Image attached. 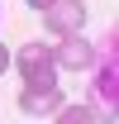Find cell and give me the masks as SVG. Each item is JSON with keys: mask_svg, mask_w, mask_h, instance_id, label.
I'll use <instances>...</instances> for the list:
<instances>
[{"mask_svg": "<svg viewBox=\"0 0 119 124\" xmlns=\"http://www.w3.org/2000/svg\"><path fill=\"white\" fill-rule=\"evenodd\" d=\"M15 67H19V81H24V86L57 81V62H52V48L48 43H24L15 53Z\"/></svg>", "mask_w": 119, "mask_h": 124, "instance_id": "1", "label": "cell"}, {"mask_svg": "<svg viewBox=\"0 0 119 124\" xmlns=\"http://www.w3.org/2000/svg\"><path fill=\"white\" fill-rule=\"evenodd\" d=\"M86 19H90L86 0H52V5L43 10V24H48L52 38H62V33H81V29H86Z\"/></svg>", "mask_w": 119, "mask_h": 124, "instance_id": "2", "label": "cell"}, {"mask_svg": "<svg viewBox=\"0 0 119 124\" xmlns=\"http://www.w3.org/2000/svg\"><path fill=\"white\" fill-rule=\"evenodd\" d=\"M52 62H57L62 72H90V67H95V48H90L81 33H62L57 48H52Z\"/></svg>", "mask_w": 119, "mask_h": 124, "instance_id": "3", "label": "cell"}, {"mask_svg": "<svg viewBox=\"0 0 119 124\" xmlns=\"http://www.w3.org/2000/svg\"><path fill=\"white\" fill-rule=\"evenodd\" d=\"M62 100H67V95H62V86H57V81L24 86V91H19V110H24V115H52Z\"/></svg>", "mask_w": 119, "mask_h": 124, "instance_id": "4", "label": "cell"}, {"mask_svg": "<svg viewBox=\"0 0 119 124\" xmlns=\"http://www.w3.org/2000/svg\"><path fill=\"white\" fill-rule=\"evenodd\" d=\"M95 95H100L105 105H114V95H119V72H114V62H105L100 72H95Z\"/></svg>", "mask_w": 119, "mask_h": 124, "instance_id": "5", "label": "cell"}, {"mask_svg": "<svg viewBox=\"0 0 119 124\" xmlns=\"http://www.w3.org/2000/svg\"><path fill=\"white\" fill-rule=\"evenodd\" d=\"M52 119L57 124H95V105H67V100H62V105L52 110Z\"/></svg>", "mask_w": 119, "mask_h": 124, "instance_id": "6", "label": "cell"}, {"mask_svg": "<svg viewBox=\"0 0 119 124\" xmlns=\"http://www.w3.org/2000/svg\"><path fill=\"white\" fill-rule=\"evenodd\" d=\"M5 72H10V48L0 43V77H5Z\"/></svg>", "mask_w": 119, "mask_h": 124, "instance_id": "7", "label": "cell"}, {"mask_svg": "<svg viewBox=\"0 0 119 124\" xmlns=\"http://www.w3.org/2000/svg\"><path fill=\"white\" fill-rule=\"evenodd\" d=\"M48 5H52V0H29V10H48Z\"/></svg>", "mask_w": 119, "mask_h": 124, "instance_id": "8", "label": "cell"}]
</instances>
